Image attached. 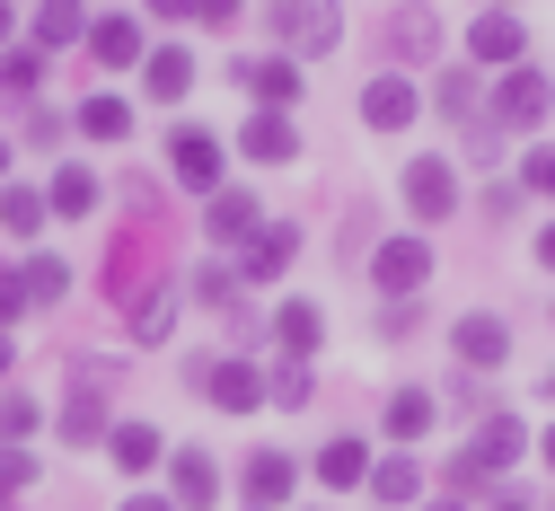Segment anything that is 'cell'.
I'll return each instance as SVG.
<instances>
[{"label":"cell","mask_w":555,"mask_h":511,"mask_svg":"<svg viewBox=\"0 0 555 511\" xmlns=\"http://www.w3.org/2000/svg\"><path fill=\"white\" fill-rule=\"evenodd\" d=\"M185 380L212 397L221 414H256V397H264V371H256L247 353H194V361H185Z\"/></svg>","instance_id":"cell-1"},{"label":"cell","mask_w":555,"mask_h":511,"mask_svg":"<svg viewBox=\"0 0 555 511\" xmlns=\"http://www.w3.org/2000/svg\"><path fill=\"white\" fill-rule=\"evenodd\" d=\"M264 36L292 44V62H300V53H335V44H344V10H335V0H273Z\"/></svg>","instance_id":"cell-2"},{"label":"cell","mask_w":555,"mask_h":511,"mask_svg":"<svg viewBox=\"0 0 555 511\" xmlns=\"http://www.w3.org/2000/svg\"><path fill=\"white\" fill-rule=\"evenodd\" d=\"M546 106H555V80H546L538 62H512V71H503V89L485 98V115H494V124H512V132H529Z\"/></svg>","instance_id":"cell-3"},{"label":"cell","mask_w":555,"mask_h":511,"mask_svg":"<svg viewBox=\"0 0 555 511\" xmlns=\"http://www.w3.org/2000/svg\"><path fill=\"white\" fill-rule=\"evenodd\" d=\"M230 80H238L247 98H264L273 115L300 106V62H292V53H238V62H230Z\"/></svg>","instance_id":"cell-4"},{"label":"cell","mask_w":555,"mask_h":511,"mask_svg":"<svg viewBox=\"0 0 555 511\" xmlns=\"http://www.w3.org/2000/svg\"><path fill=\"white\" fill-rule=\"evenodd\" d=\"M467 62H485V71H512V62H529V27H520L512 10H485V18H467Z\"/></svg>","instance_id":"cell-5"},{"label":"cell","mask_w":555,"mask_h":511,"mask_svg":"<svg viewBox=\"0 0 555 511\" xmlns=\"http://www.w3.org/2000/svg\"><path fill=\"white\" fill-rule=\"evenodd\" d=\"M371 282L388 291V301H414V291L433 282V247H424V239H388V247L371 256Z\"/></svg>","instance_id":"cell-6"},{"label":"cell","mask_w":555,"mask_h":511,"mask_svg":"<svg viewBox=\"0 0 555 511\" xmlns=\"http://www.w3.org/2000/svg\"><path fill=\"white\" fill-rule=\"evenodd\" d=\"M168 168H177L194 194H221V141L203 132V124H177V132H168Z\"/></svg>","instance_id":"cell-7"},{"label":"cell","mask_w":555,"mask_h":511,"mask_svg":"<svg viewBox=\"0 0 555 511\" xmlns=\"http://www.w3.org/2000/svg\"><path fill=\"white\" fill-rule=\"evenodd\" d=\"M405 212H414V221H450V212H459V168L450 159H414L405 168Z\"/></svg>","instance_id":"cell-8"},{"label":"cell","mask_w":555,"mask_h":511,"mask_svg":"<svg viewBox=\"0 0 555 511\" xmlns=\"http://www.w3.org/2000/svg\"><path fill=\"white\" fill-rule=\"evenodd\" d=\"M292 256H300V230H292V221H264V230L238 247V282H283Z\"/></svg>","instance_id":"cell-9"},{"label":"cell","mask_w":555,"mask_h":511,"mask_svg":"<svg viewBox=\"0 0 555 511\" xmlns=\"http://www.w3.org/2000/svg\"><path fill=\"white\" fill-rule=\"evenodd\" d=\"M414 115H424V98H414L405 71H379V80L362 89V124H371V132H405Z\"/></svg>","instance_id":"cell-10"},{"label":"cell","mask_w":555,"mask_h":511,"mask_svg":"<svg viewBox=\"0 0 555 511\" xmlns=\"http://www.w3.org/2000/svg\"><path fill=\"white\" fill-rule=\"evenodd\" d=\"M292 485H300V468H292L283 450H256V459H238V494H247V511L292 502Z\"/></svg>","instance_id":"cell-11"},{"label":"cell","mask_w":555,"mask_h":511,"mask_svg":"<svg viewBox=\"0 0 555 511\" xmlns=\"http://www.w3.org/2000/svg\"><path fill=\"white\" fill-rule=\"evenodd\" d=\"M238 151H247L256 168H283V159H300V124L264 106V115H247V124H238Z\"/></svg>","instance_id":"cell-12"},{"label":"cell","mask_w":555,"mask_h":511,"mask_svg":"<svg viewBox=\"0 0 555 511\" xmlns=\"http://www.w3.org/2000/svg\"><path fill=\"white\" fill-rule=\"evenodd\" d=\"M450 353H459V371H503L512 327H503V318H459V327H450Z\"/></svg>","instance_id":"cell-13"},{"label":"cell","mask_w":555,"mask_h":511,"mask_svg":"<svg viewBox=\"0 0 555 511\" xmlns=\"http://www.w3.org/2000/svg\"><path fill=\"white\" fill-rule=\"evenodd\" d=\"M168 502H177V511H212V502H221V468L203 459V450H177V459H168Z\"/></svg>","instance_id":"cell-14"},{"label":"cell","mask_w":555,"mask_h":511,"mask_svg":"<svg viewBox=\"0 0 555 511\" xmlns=\"http://www.w3.org/2000/svg\"><path fill=\"white\" fill-rule=\"evenodd\" d=\"M106 71H132V62H142L151 44H142V18H124V10H106V18H89V36H80Z\"/></svg>","instance_id":"cell-15"},{"label":"cell","mask_w":555,"mask_h":511,"mask_svg":"<svg viewBox=\"0 0 555 511\" xmlns=\"http://www.w3.org/2000/svg\"><path fill=\"white\" fill-rule=\"evenodd\" d=\"M106 459H115V476H142L168 459V442H159V423H106Z\"/></svg>","instance_id":"cell-16"},{"label":"cell","mask_w":555,"mask_h":511,"mask_svg":"<svg viewBox=\"0 0 555 511\" xmlns=\"http://www.w3.org/2000/svg\"><path fill=\"white\" fill-rule=\"evenodd\" d=\"M203 230H212L221 247H247V239L264 230V221H256V194H247V186H221V194H212V212H203Z\"/></svg>","instance_id":"cell-17"},{"label":"cell","mask_w":555,"mask_h":511,"mask_svg":"<svg viewBox=\"0 0 555 511\" xmlns=\"http://www.w3.org/2000/svg\"><path fill=\"white\" fill-rule=\"evenodd\" d=\"M467 450H476L485 468H494V476H503L512 459H529V423H520V414H485V423H476V442H467Z\"/></svg>","instance_id":"cell-18"},{"label":"cell","mask_w":555,"mask_h":511,"mask_svg":"<svg viewBox=\"0 0 555 511\" xmlns=\"http://www.w3.org/2000/svg\"><path fill=\"white\" fill-rule=\"evenodd\" d=\"M371 494H379V511H405V502H424V468H414L405 450H388V459H371V476H362Z\"/></svg>","instance_id":"cell-19"},{"label":"cell","mask_w":555,"mask_h":511,"mask_svg":"<svg viewBox=\"0 0 555 511\" xmlns=\"http://www.w3.org/2000/svg\"><path fill=\"white\" fill-rule=\"evenodd\" d=\"M142 80H151L159 106H177V98L194 89V53H185V44H151V53H142Z\"/></svg>","instance_id":"cell-20"},{"label":"cell","mask_w":555,"mask_h":511,"mask_svg":"<svg viewBox=\"0 0 555 511\" xmlns=\"http://www.w3.org/2000/svg\"><path fill=\"white\" fill-rule=\"evenodd\" d=\"M53 432H62L72 450H98V442H106V406H98V388H89V380L72 388V406L53 414Z\"/></svg>","instance_id":"cell-21"},{"label":"cell","mask_w":555,"mask_h":511,"mask_svg":"<svg viewBox=\"0 0 555 511\" xmlns=\"http://www.w3.org/2000/svg\"><path fill=\"white\" fill-rule=\"evenodd\" d=\"M362 476H371V442L335 432V442L318 450V485H326V494H344V485H362Z\"/></svg>","instance_id":"cell-22"},{"label":"cell","mask_w":555,"mask_h":511,"mask_svg":"<svg viewBox=\"0 0 555 511\" xmlns=\"http://www.w3.org/2000/svg\"><path fill=\"white\" fill-rule=\"evenodd\" d=\"M388 53H397V62H433V53H441V18H433V10H397V18H388Z\"/></svg>","instance_id":"cell-23"},{"label":"cell","mask_w":555,"mask_h":511,"mask_svg":"<svg viewBox=\"0 0 555 511\" xmlns=\"http://www.w3.org/2000/svg\"><path fill=\"white\" fill-rule=\"evenodd\" d=\"M433 414H441V406H433V388H397L379 423H388V442L405 450V442H424V432H433Z\"/></svg>","instance_id":"cell-24"},{"label":"cell","mask_w":555,"mask_h":511,"mask_svg":"<svg viewBox=\"0 0 555 511\" xmlns=\"http://www.w3.org/2000/svg\"><path fill=\"white\" fill-rule=\"evenodd\" d=\"M433 106H441V115H450L459 132H467V124L485 115V89H476V62H467V71H441V80H433Z\"/></svg>","instance_id":"cell-25"},{"label":"cell","mask_w":555,"mask_h":511,"mask_svg":"<svg viewBox=\"0 0 555 511\" xmlns=\"http://www.w3.org/2000/svg\"><path fill=\"white\" fill-rule=\"evenodd\" d=\"M273 344H283L292 361H309V353L326 344V318H318L309 301H283V318H273Z\"/></svg>","instance_id":"cell-26"},{"label":"cell","mask_w":555,"mask_h":511,"mask_svg":"<svg viewBox=\"0 0 555 511\" xmlns=\"http://www.w3.org/2000/svg\"><path fill=\"white\" fill-rule=\"evenodd\" d=\"M80 36H89V10H80V0H36V53L80 44Z\"/></svg>","instance_id":"cell-27"},{"label":"cell","mask_w":555,"mask_h":511,"mask_svg":"<svg viewBox=\"0 0 555 511\" xmlns=\"http://www.w3.org/2000/svg\"><path fill=\"white\" fill-rule=\"evenodd\" d=\"M72 124H80L89 141H124V132H132V106H124L115 89H98V98H80V106H72Z\"/></svg>","instance_id":"cell-28"},{"label":"cell","mask_w":555,"mask_h":511,"mask_svg":"<svg viewBox=\"0 0 555 511\" xmlns=\"http://www.w3.org/2000/svg\"><path fill=\"white\" fill-rule=\"evenodd\" d=\"M44 186H0V230H10V239H36L44 230Z\"/></svg>","instance_id":"cell-29"},{"label":"cell","mask_w":555,"mask_h":511,"mask_svg":"<svg viewBox=\"0 0 555 511\" xmlns=\"http://www.w3.org/2000/svg\"><path fill=\"white\" fill-rule=\"evenodd\" d=\"M44 203L62 212V221H80V212H98V177H89V168H53V186H44Z\"/></svg>","instance_id":"cell-30"},{"label":"cell","mask_w":555,"mask_h":511,"mask_svg":"<svg viewBox=\"0 0 555 511\" xmlns=\"http://www.w3.org/2000/svg\"><path fill=\"white\" fill-rule=\"evenodd\" d=\"M18 282H27V309H53L62 291H72V265H62V256H27Z\"/></svg>","instance_id":"cell-31"},{"label":"cell","mask_w":555,"mask_h":511,"mask_svg":"<svg viewBox=\"0 0 555 511\" xmlns=\"http://www.w3.org/2000/svg\"><path fill=\"white\" fill-rule=\"evenodd\" d=\"M0 89H10V98H36V89H44V53H36V44L0 53Z\"/></svg>","instance_id":"cell-32"},{"label":"cell","mask_w":555,"mask_h":511,"mask_svg":"<svg viewBox=\"0 0 555 511\" xmlns=\"http://www.w3.org/2000/svg\"><path fill=\"white\" fill-rule=\"evenodd\" d=\"M168 318H177V282H159L151 301L132 309V335H142V344H159V335H168Z\"/></svg>","instance_id":"cell-33"},{"label":"cell","mask_w":555,"mask_h":511,"mask_svg":"<svg viewBox=\"0 0 555 511\" xmlns=\"http://www.w3.org/2000/svg\"><path fill=\"white\" fill-rule=\"evenodd\" d=\"M520 186H529L538 203H555V141H538V151L520 159Z\"/></svg>","instance_id":"cell-34"},{"label":"cell","mask_w":555,"mask_h":511,"mask_svg":"<svg viewBox=\"0 0 555 511\" xmlns=\"http://www.w3.org/2000/svg\"><path fill=\"white\" fill-rule=\"evenodd\" d=\"M36 423H44V406H36V397H0V442H27Z\"/></svg>","instance_id":"cell-35"},{"label":"cell","mask_w":555,"mask_h":511,"mask_svg":"<svg viewBox=\"0 0 555 511\" xmlns=\"http://www.w3.org/2000/svg\"><path fill=\"white\" fill-rule=\"evenodd\" d=\"M36 485V459L18 450V442H0V502H10V494H27Z\"/></svg>","instance_id":"cell-36"},{"label":"cell","mask_w":555,"mask_h":511,"mask_svg":"<svg viewBox=\"0 0 555 511\" xmlns=\"http://www.w3.org/2000/svg\"><path fill=\"white\" fill-rule=\"evenodd\" d=\"M27 318V282H18V265H0V335H10Z\"/></svg>","instance_id":"cell-37"},{"label":"cell","mask_w":555,"mask_h":511,"mask_svg":"<svg viewBox=\"0 0 555 511\" xmlns=\"http://www.w3.org/2000/svg\"><path fill=\"white\" fill-rule=\"evenodd\" d=\"M379 335H388V344H405V335H424V309H414V301H388V309H379Z\"/></svg>","instance_id":"cell-38"},{"label":"cell","mask_w":555,"mask_h":511,"mask_svg":"<svg viewBox=\"0 0 555 511\" xmlns=\"http://www.w3.org/2000/svg\"><path fill=\"white\" fill-rule=\"evenodd\" d=\"M273 406H309V361H283V371H273Z\"/></svg>","instance_id":"cell-39"},{"label":"cell","mask_w":555,"mask_h":511,"mask_svg":"<svg viewBox=\"0 0 555 511\" xmlns=\"http://www.w3.org/2000/svg\"><path fill=\"white\" fill-rule=\"evenodd\" d=\"M185 291H194V301H203V309H230V273H221V265H203V273H194Z\"/></svg>","instance_id":"cell-40"},{"label":"cell","mask_w":555,"mask_h":511,"mask_svg":"<svg viewBox=\"0 0 555 511\" xmlns=\"http://www.w3.org/2000/svg\"><path fill=\"white\" fill-rule=\"evenodd\" d=\"M27 141H36V151H53V141H62V115H44V106H36V115H27Z\"/></svg>","instance_id":"cell-41"},{"label":"cell","mask_w":555,"mask_h":511,"mask_svg":"<svg viewBox=\"0 0 555 511\" xmlns=\"http://www.w3.org/2000/svg\"><path fill=\"white\" fill-rule=\"evenodd\" d=\"M194 18H203V27H230V18H238V0H194Z\"/></svg>","instance_id":"cell-42"},{"label":"cell","mask_w":555,"mask_h":511,"mask_svg":"<svg viewBox=\"0 0 555 511\" xmlns=\"http://www.w3.org/2000/svg\"><path fill=\"white\" fill-rule=\"evenodd\" d=\"M485 511H538V502H529V494H512V485H503V494H485Z\"/></svg>","instance_id":"cell-43"},{"label":"cell","mask_w":555,"mask_h":511,"mask_svg":"<svg viewBox=\"0 0 555 511\" xmlns=\"http://www.w3.org/2000/svg\"><path fill=\"white\" fill-rule=\"evenodd\" d=\"M151 18H194V0H151Z\"/></svg>","instance_id":"cell-44"},{"label":"cell","mask_w":555,"mask_h":511,"mask_svg":"<svg viewBox=\"0 0 555 511\" xmlns=\"http://www.w3.org/2000/svg\"><path fill=\"white\" fill-rule=\"evenodd\" d=\"M124 511H177V502H168V494H132Z\"/></svg>","instance_id":"cell-45"},{"label":"cell","mask_w":555,"mask_h":511,"mask_svg":"<svg viewBox=\"0 0 555 511\" xmlns=\"http://www.w3.org/2000/svg\"><path fill=\"white\" fill-rule=\"evenodd\" d=\"M538 265H546V273H555V230H538Z\"/></svg>","instance_id":"cell-46"},{"label":"cell","mask_w":555,"mask_h":511,"mask_svg":"<svg viewBox=\"0 0 555 511\" xmlns=\"http://www.w3.org/2000/svg\"><path fill=\"white\" fill-rule=\"evenodd\" d=\"M538 459H546V468H555V423H546V442H538Z\"/></svg>","instance_id":"cell-47"},{"label":"cell","mask_w":555,"mask_h":511,"mask_svg":"<svg viewBox=\"0 0 555 511\" xmlns=\"http://www.w3.org/2000/svg\"><path fill=\"white\" fill-rule=\"evenodd\" d=\"M424 511H467V502H450V494H441V502H424Z\"/></svg>","instance_id":"cell-48"},{"label":"cell","mask_w":555,"mask_h":511,"mask_svg":"<svg viewBox=\"0 0 555 511\" xmlns=\"http://www.w3.org/2000/svg\"><path fill=\"white\" fill-rule=\"evenodd\" d=\"M0 44H10V0H0Z\"/></svg>","instance_id":"cell-49"},{"label":"cell","mask_w":555,"mask_h":511,"mask_svg":"<svg viewBox=\"0 0 555 511\" xmlns=\"http://www.w3.org/2000/svg\"><path fill=\"white\" fill-rule=\"evenodd\" d=\"M0 380H10V335H0Z\"/></svg>","instance_id":"cell-50"},{"label":"cell","mask_w":555,"mask_h":511,"mask_svg":"<svg viewBox=\"0 0 555 511\" xmlns=\"http://www.w3.org/2000/svg\"><path fill=\"white\" fill-rule=\"evenodd\" d=\"M0 177H10V141H0Z\"/></svg>","instance_id":"cell-51"},{"label":"cell","mask_w":555,"mask_h":511,"mask_svg":"<svg viewBox=\"0 0 555 511\" xmlns=\"http://www.w3.org/2000/svg\"><path fill=\"white\" fill-rule=\"evenodd\" d=\"M546 397H555V371H546Z\"/></svg>","instance_id":"cell-52"},{"label":"cell","mask_w":555,"mask_h":511,"mask_svg":"<svg viewBox=\"0 0 555 511\" xmlns=\"http://www.w3.org/2000/svg\"><path fill=\"white\" fill-rule=\"evenodd\" d=\"M494 10H512V0H494Z\"/></svg>","instance_id":"cell-53"}]
</instances>
